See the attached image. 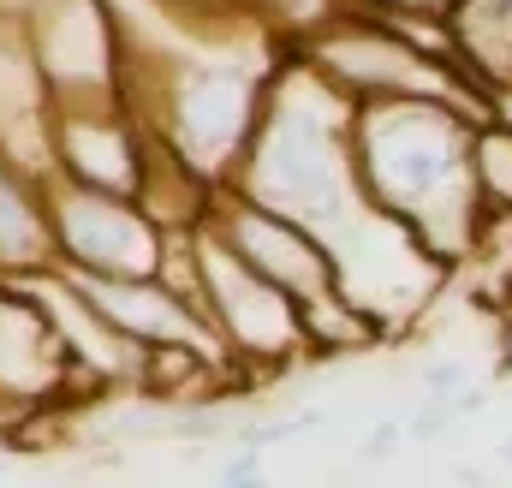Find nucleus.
Returning a JSON list of instances; mask_svg holds the SVG:
<instances>
[{"instance_id":"f257e3e1","label":"nucleus","mask_w":512,"mask_h":488,"mask_svg":"<svg viewBox=\"0 0 512 488\" xmlns=\"http://www.w3.org/2000/svg\"><path fill=\"white\" fill-rule=\"evenodd\" d=\"M489 114L435 96L352 102V167L370 209L405 227L435 262L465 256L483 233L477 137Z\"/></svg>"},{"instance_id":"f03ea898","label":"nucleus","mask_w":512,"mask_h":488,"mask_svg":"<svg viewBox=\"0 0 512 488\" xmlns=\"http://www.w3.org/2000/svg\"><path fill=\"white\" fill-rule=\"evenodd\" d=\"M447 30L489 108H512V0H453Z\"/></svg>"},{"instance_id":"7ed1b4c3","label":"nucleus","mask_w":512,"mask_h":488,"mask_svg":"<svg viewBox=\"0 0 512 488\" xmlns=\"http://www.w3.org/2000/svg\"><path fill=\"white\" fill-rule=\"evenodd\" d=\"M352 6H370V12H411V18H447L453 0H352Z\"/></svg>"},{"instance_id":"20e7f679","label":"nucleus","mask_w":512,"mask_h":488,"mask_svg":"<svg viewBox=\"0 0 512 488\" xmlns=\"http://www.w3.org/2000/svg\"><path fill=\"white\" fill-rule=\"evenodd\" d=\"M423 381H429V393H435V399H447V393H459V387L471 381V369L447 358V364H429V375H423Z\"/></svg>"},{"instance_id":"39448f33","label":"nucleus","mask_w":512,"mask_h":488,"mask_svg":"<svg viewBox=\"0 0 512 488\" xmlns=\"http://www.w3.org/2000/svg\"><path fill=\"white\" fill-rule=\"evenodd\" d=\"M501 459H507V465H512V441H507V453H501Z\"/></svg>"}]
</instances>
